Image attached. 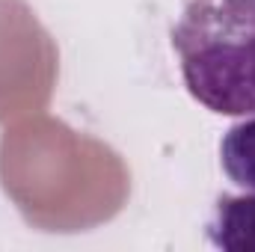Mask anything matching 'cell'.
<instances>
[{"label":"cell","mask_w":255,"mask_h":252,"mask_svg":"<svg viewBox=\"0 0 255 252\" xmlns=\"http://www.w3.org/2000/svg\"><path fill=\"white\" fill-rule=\"evenodd\" d=\"M172 48L202 107L220 116L255 113V0H184Z\"/></svg>","instance_id":"obj_1"},{"label":"cell","mask_w":255,"mask_h":252,"mask_svg":"<svg viewBox=\"0 0 255 252\" xmlns=\"http://www.w3.org/2000/svg\"><path fill=\"white\" fill-rule=\"evenodd\" d=\"M208 241L226 252H255V193H223L205 226Z\"/></svg>","instance_id":"obj_2"},{"label":"cell","mask_w":255,"mask_h":252,"mask_svg":"<svg viewBox=\"0 0 255 252\" xmlns=\"http://www.w3.org/2000/svg\"><path fill=\"white\" fill-rule=\"evenodd\" d=\"M220 163L238 187L255 193V119H244L226 130L220 142Z\"/></svg>","instance_id":"obj_3"}]
</instances>
